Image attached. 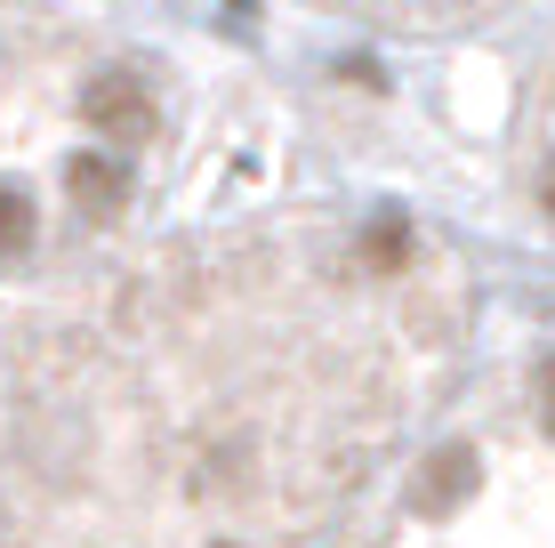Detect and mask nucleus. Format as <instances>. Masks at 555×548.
I'll return each mask as SVG.
<instances>
[{"mask_svg": "<svg viewBox=\"0 0 555 548\" xmlns=\"http://www.w3.org/2000/svg\"><path fill=\"white\" fill-rule=\"evenodd\" d=\"M81 113L105 129V138H145V129H153V89H145V73L105 65L98 81L81 89Z\"/></svg>", "mask_w": 555, "mask_h": 548, "instance_id": "obj_1", "label": "nucleus"}, {"mask_svg": "<svg viewBox=\"0 0 555 548\" xmlns=\"http://www.w3.org/2000/svg\"><path fill=\"white\" fill-rule=\"evenodd\" d=\"M65 186H73V211H81V218H113L129 202V169L113 162V154H81Z\"/></svg>", "mask_w": 555, "mask_h": 548, "instance_id": "obj_2", "label": "nucleus"}, {"mask_svg": "<svg viewBox=\"0 0 555 548\" xmlns=\"http://www.w3.org/2000/svg\"><path fill=\"white\" fill-rule=\"evenodd\" d=\"M467 493H475V451H467V444L435 451L427 476H418V508H427V517H443V508H459Z\"/></svg>", "mask_w": 555, "mask_h": 548, "instance_id": "obj_3", "label": "nucleus"}, {"mask_svg": "<svg viewBox=\"0 0 555 548\" xmlns=\"http://www.w3.org/2000/svg\"><path fill=\"white\" fill-rule=\"evenodd\" d=\"M411 258V226H395V218H378L371 234H362V267H378V275H395Z\"/></svg>", "mask_w": 555, "mask_h": 548, "instance_id": "obj_4", "label": "nucleus"}, {"mask_svg": "<svg viewBox=\"0 0 555 548\" xmlns=\"http://www.w3.org/2000/svg\"><path fill=\"white\" fill-rule=\"evenodd\" d=\"M25 242H33V202L16 186H0V258H16Z\"/></svg>", "mask_w": 555, "mask_h": 548, "instance_id": "obj_5", "label": "nucleus"}, {"mask_svg": "<svg viewBox=\"0 0 555 548\" xmlns=\"http://www.w3.org/2000/svg\"><path fill=\"white\" fill-rule=\"evenodd\" d=\"M540 404H547V428H555V355H547V371H540Z\"/></svg>", "mask_w": 555, "mask_h": 548, "instance_id": "obj_6", "label": "nucleus"}, {"mask_svg": "<svg viewBox=\"0 0 555 548\" xmlns=\"http://www.w3.org/2000/svg\"><path fill=\"white\" fill-rule=\"evenodd\" d=\"M540 202H547V218H555V169H547V186H540Z\"/></svg>", "mask_w": 555, "mask_h": 548, "instance_id": "obj_7", "label": "nucleus"}]
</instances>
